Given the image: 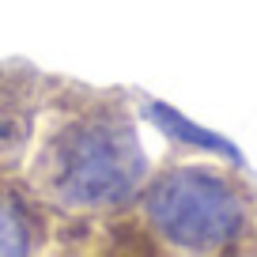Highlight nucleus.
Returning <instances> with one entry per match:
<instances>
[{
  "label": "nucleus",
  "mask_w": 257,
  "mask_h": 257,
  "mask_svg": "<svg viewBox=\"0 0 257 257\" xmlns=\"http://www.w3.org/2000/svg\"><path fill=\"white\" fill-rule=\"evenodd\" d=\"M133 208L159 253H231L253 223L249 189L231 170L208 163L152 170Z\"/></svg>",
  "instance_id": "f03ea898"
},
{
  "label": "nucleus",
  "mask_w": 257,
  "mask_h": 257,
  "mask_svg": "<svg viewBox=\"0 0 257 257\" xmlns=\"http://www.w3.org/2000/svg\"><path fill=\"white\" fill-rule=\"evenodd\" d=\"M46 95L49 72H42L34 61L23 57L0 61V167L4 170H23Z\"/></svg>",
  "instance_id": "7ed1b4c3"
},
{
  "label": "nucleus",
  "mask_w": 257,
  "mask_h": 257,
  "mask_svg": "<svg viewBox=\"0 0 257 257\" xmlns=\"http://www.w3.org/2000/svg\"><path fill=\"white\" fill-rule=\"evenodd\" d=\"M19 174L53 212V223H95L128 212L152 174L128 95L49 76L38 133Z\"/></svg>",
  "instance_id": "f257e3e1"
},
{
  "label": "nucleus",
  "mask_w": 257,
  "mask_h": 257,
  "mask_svg": "<svg viewBox=\"0 0 257 257\" xmlns=\"http://www.w3.org/2000/svg\"><path fill=\"white\" fill-rule=\"evenodd\" d=\"M53 212L38 201L19 170L0 167V257L49 253Z\"/></svg>",
  "instance_id": "20e7f679"
}]
</instances>
